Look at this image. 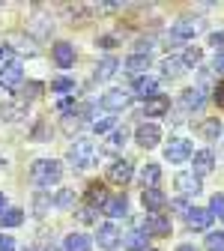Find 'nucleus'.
I'll list each match as a JSON object with an SVG mask.
<instances>
[{"mask_svg": "<svg viewBox=\"0 0 224 251\" xmlns=\"http://www.w3.org/2000/svg\"><path fill=\"white\" fill-rule=\"evenodd\" d=\"M215 102H218V105L224 108V81H221V84L215 87Z\"/></svg>", "mask_w": 224, "mask_h": 251, "instance_id": "nucleus-40", "label": "nucleus"}, {"mask_svg": "<svg viewBox=\"0 0 224 251\" xmlns=\"http://www.w3.org/2000/svg\"><path fill=\"white\" fill-rule=\"evenodd\" d=\"M203 90L200 87H191V90H185L182 96H179V105H182V111H200L203 108Z\"/></svg>", "mask_w": 224, "mask_h": 251, "instance_id": "nucleus-13", "label": "nucleus"}, {"mask_svg": "<svg viewBox=\"0 0 224 251\" xmlns=\"http://www.w3.org/2000/svg\"><path fill=\"white\" fill-rule=\"evenodd\" d=\"M21 78H24V69H21L18 60H9V63H3V66H0V87L15 90V87L21 84Z\"/></svg>", "mask_w": 224, "mask_h": 251, "instance_id": "nucleus-6", "label": "nucleus"}, {"mask_svg": "<svg viewBox=\"0 0 224 251\" xmlns=\"http://www.w3.org/2000/svg\"><path fill=\"white\" fill-rule=\"evenodd\" d=\"M125 138H129V135H125V129H117V132H111V138H108V152H114V150H120V147H125Z\"/></svg>", "mask_w": 224, "mask_h": 251, "instance_id": "nucleus-32", "label": "nucleus"}, {"mask_svg": "<svg viewBox=\"0 0 224 251\" xmlns=\"http://www.w3.org/2000/svg\"><path fill=\"white\" fill-rule=\"evenodd\" d=\"M114 126H117L114 117H102V120H93V132L96 135H111V132H117Z\"/></svg>", "mask_w": 224, "mask_h": 251, "instance_id": "nucleus-30", "label": "nucleus"}, {"mask_svg": "<svg viewBox=\"0 0 224 251\" xmlns=\"http://www.w3.org/2000/svg\"><path fill=\"white\" fill-rule=\"evenodd\" d=\"M168 111H171V99H168V96H152V99L144 102V114H147V117H162V114H168Z\"/></svg>", "mask_w": 224, "mask_h": 251, "instance_id": "nucleus-18", "label": "nucleus"}, {"mask_svg": "<svg viewBox=\"0 0 224 251\" xmlns=\"http://www.w3.org/2000/svg\"><path fill=\"white\" fill-rule=\"evenodd\" d=\"M182 60L188 63V69L198 66V63H200V48H185V51H182Z\"/></svg>", "mask_w": 224, "mask_h": 251, "instance_id": "nucleus-36", "label": "nucleus"}, {"mask_svg": "<svg viewBox=\"0 0 224 251\" xmlns=\"http://www.w3.org/2000/svg\"><path fill=\"white\" fill-rule=\"evenodd\" d=\"M147 245H149V236H147L144 230H132V233L123 236V248H125V251H144Z\"/></svg>", "mask_w": 224, "mask_h": 251, "instance_id": "nucleus-20", "label": "nucleus"}, {"mask_svg": "<svg viewBox=\"0 0 224 251\" xmlns=\"http://www.w3.org/2000/svg\"><path fill=\"white\" fill-rule=\"evenodd\" d=\"M30 176H33V182L39 188H51L60 182L63 176V165L57 159H36L33 165H30Z\"/></svg>", "mask_w": 224, "mask_h": 251, "instance_id": "nucleus-1", "label": "nucleus"}, {"mask_svg": "<svg viewBox=\"0 0 224 251\" xmlns=\"http://www.w3.org/2000/svg\"><path fill=\"white\" fill-rule=\"evenodd\" d=\"M188 69V63L182 60V54H176V57H168L165 63H162V72L168 75V78H176V75H182Z\"/></svg>", "mask_w": 224, "mask_h": 251, "instance_id": "nucleus-23", "label": "nucleus"}, {"mask_svg": "<svg viewBox=\"0 0 224 251\" xmlns=\"http://www.w3.org/2000/svg\"><path fill=\"white\" fill-rule=\"evenodd\" d=\"M165 159L174 162V165L191 159V141H185V138H171L168 147H165Z\"/></svg>", "mask_w": 224, "mask_h": 251, "instance_id": "nucleus-4", "label": "nucleus"}, {"mask_svg": "<svg viewBox=\"0 0 224 251\" xmlns=\"http://www.w3.org/2000/svg\"><path fill=\"white\" fill-rule=\"evenodd\" d=\"M212 168H215V152L212 150H198L195 152V174L206 176V174H212Z\"/></svg>", "mask_w": 224, "mask_h": 251, "instance_id": "nucleus-14", "label": "nucleus"}, {"mask_svg": "<svg viewBox=\"0 0 224 251\" xmlns=\"http://www.w3.org/2000/svg\"><path fill=\"white\" fill-rule=\"evenodd\" d=\"M6 212V195H0V215Z\"/></svg>", "mask_w": 224, "mask_h": 251, "instance_id": "nucleus-43", "label": "nucleus"}, {"mask_svg": "<svg viewBox=\"0 0 224 251\" xmlns=\"http://www.w3.org/2000/svg\"><path fill=\"white\" fill-rule=\"evenodd\" d=\"M138 230H144L147 236H168L171 233V222L165 215H147V218H141Z\"/></svg>", "mask_w": 224, "mask_h": 251, "instance_id": "nucleus-5", "label": "nucleus"}, {"mask_svg": "<svg viewBox=\"0 0 224 251\" xmlns=\"http://www.w3.org/2000/svg\"><path fill=\"white\" fill-rule=\"evenodd\" d=\"M24 222V212L21 209H6L3 215H0V225H3V227H18Z\"/></svg>", "mask_w": 224, "mask_h": 251, "instance_id": "nucleus-29", "label": "nucleus"}, {"mask_svg": "<svg viewBox=\"0 0 224 251\" xmlns=\"http://www.w3.org/2000/svg\"><path fill=\"white\" fill-rule=\"evenodd\" d=\"M72 87H75V78H57V81H51L54 93H69Z\"/></svg>", "mask_w": 224, "mask_h": 251, "instance_id": "nucleus-35", "label": "nucleus"}, {"mask_svg": "<svg viewBox=\"0 0 224 251\" xmlns=\"http://www.w3.org/2000/svg\"><path fill=\"white\" fill-rule=\"evenodd\" d=\"M63 129H66V132L78 129V117H66V120H63Z\"/></svg>", "mask_w": 224, "mask_h": 251, "instance_id": "nucleus-39", "label": "nucleus"}, {"mask_svg": "<svg viewBox=\"0 0 224 251\" xmlns=\"http://www.w3.org/2000/svg\"><path fill=\"white\" fill-rule=\"evenodd\" d=\"M149 63H152V54H147V51H135L129 60H125V72H132V75H147V69H149Z\"/></svg>", "mask_w": 224, "mask_h": 251, "instance_id": "nucleus-11", "label": "nucleus"}, {"mask_svg": "<svg viewBox=\"0 0 224 251\" xmlns=\"http://www.w3.org/2000/svg\"><path fill=\"white\" fill-rule=\"evenodd\" d=\"M24 114H27V105H24V102H9V105L0 108V117L9 120V123H18Z\"/></svg>", "mask_w": 224, "mask_h": 251, "instance_id": "nucleus-24", "label": "nucleus"}, {"mask_svg": "<svg viewBox=\"0 0 224 251\" xmlns=\"http://www.w3.org/2000/svg\"><path fill=\"white\" fill-rule=\"evenodd\" d=\"M209 42H212V45H224V30H218V33H212V36H209Z\"/></svg>", "mask_w": 224, "mask_h": 251, "instance_id": "nucleus-42", "label": "nucleus"}, {"mask_svg": "<svg viewBox=\"0 0 224 251\" xmlns=\"http://www.w3.org/2000/svg\"><path fill=\"white\" fill-rule=\"evenodd\" d=\"M108 192H105V185H99V182H93L90 188H87V201H90V206H105L108 203Z\"/></svg>", "mask_w": 224, "mask_h": 251, "instance_id": "nucleus-25", "label": "nucleus"}, {"mask_svg": "<svg viewBox=\"0 0 224 251\" xmlns=\"http://www.w3.org/2000/svg\"><path fill=\"white\" fill-rule=\"evenodd\" d=\"M221 144H224V135H221Z\"/></svg>", "mask_w": 224, "mask_h": 251, "instance_id": "nucleus-46", "label": "nucleus"}, {"mask_svg": "<svg viewBox=\"0 0 224 251\" xmlns=\"http://www.w3.org/2000/svg\"><path fill=\"white\" fill-rule=\"evenodd\" d=\"M209 212L218 218V222H224V195H215L212 203H209Z\"/></svg>", "mask_w": 224, "mask_h": 251, "instance_id": "nucleus-34", "label": "nucleus"}, {"mask_svg": "<svg viewBox=\"0 0 224 251\" xmlns=\"http://www.w3.org/2000/svg\"><path fill=\"white\" fill-rule=\"evenodd\" d=\"M129 102H132V93L123 90V87H114L102 96V108H108V111H123Z\"/></svg>", "mask_w": 224, "mask_h": 251, "instance_id": "nucleus-7", "label": "nucleus"}, {"mask_svg": "<svg viewBox=\"0 0 224 251\" xmlns=\"http://www.w3.org/2000/svg\"><path fill=\"white\" fill-rule=\"evenodd\" d=\"M200 135L209 138V141H215V138L224 135V126H221L218 120H203V123H200Z\"/></svg>", "mask_w": 224, "mask_h": 251, "instance_id": "nucleus-28", "label": "nucleus"}, {"mask_svg": "<svg viewBox=\"0 0 224 251\" xmlns=\"http://www.w3.org/2000/svg\"><path fill=\"white\" fill-rule=\"evenodd\" d=\"M69 165H75V168H93L96 165V159H99V150H96V144L93 141H87V138H81V141H75L72 147H69Z\"/></svg>", "mask_w": 224, "mask_h": 251, "instance_id": "nucleus-2", "label": "nucleus"}, {"mask_svg": "<svg viewBox=\"0 0 224 251\" xmlns=\"http://www.w3.org/2000/svg\"><path fill=\"white\" fill-rule=\"evenodd\" d=\"M141 201H144V206L155 215L158 209H165V203H168V198L158 192V188H144V195H141Z\"/></svg>", "mask_w": 224, "mask_h": 251, "instance_id": "nucleus-16", "label": "nucleus"}, {"mask_svg": "<svg viewBox=\"0 0 224 251\" xmlns=\"http://www.w3.org/2000/svg\"><path fill=\"white\" fill-rule=\"evenodd\" d=\"M0 251H15V242L9 236H0Z\"/></svg>", "mask_w": 224, "mask_h": 251, "instance_id": "nucleus-38", "label": "nucleus"}, {"mask_svg": "<svg viewBox=\"0 0 224 251\" xmlns=\"http://www.w3.org/2000/svg\"><path fill=\"white\" fill-rule=\"evenodd\" d=\"M185 222H188L191 230H206L209 222H212V212H209V209H188Z\"/></svg>", "mask_w": 224, "mask_h": 251, "instance_id": "nucleus-17", "label": "nucleus"}, {"mask_svg": "<svg viewBox=\"0 0 224 251\" xmlns=\"http://www.w3.org/2000/svg\"><path fill=\"white\" fill-rule=\"evenodd\" d=\"M90 236L87 233H69L63 239V251H90Z\"/></svg>", "mask_w": 224, "mask_h": 251, "instance_id": "nucleus-21", "label": "nucleus"}, {"mask_svg": "<svg viewBox=\"0 0 224 251\" xmlns=\"http://www.w3.org/2000/svg\"><path fill=\"white\" fill-rule=\"evenodd\" d=\"M78 222H84V225H93V222H96V212H93L90 206H84V209H78Z\"/></svg>", "mask_w": 224, "mask_h": 251, "instance_id": "nucleus-37", "label": "nucleus"}, {"mask_svg": "<svg viewBox=\"0 0 224 251\" xmlns=\"http://www.w3.org/2000/svg\"><path fill=\"white\" fill-rule=\"evenodd\" d=\"M135 141H138L144 150H149V147H155L158 141H162V129H158L155 123H144V126H138V132H135Z\"/></svg>", "mask_w": 224, "mask_h": 251, "instance_id": "nucleus-8", "label": "nucleus"}, {"mask_svg": "<svg viewBox=\"0 0 224 251\" xmlns=\"http://www.w3.org/2000/svg\"><path fill=\"white\" fill-rule=\"evenodd\" d=\"M102 212H105V215H111V218H120V215L129 212V201H125L123 195H111V198H108V203L102 206Z\"/></svg>", "mask_w": 224, "mask_h": 251, "instance_id": "nucleus-19", "label": "nucleus"}, {"mask_svg": "<svg viewBox=\"0 0 224 251\" xmlns=\"http://www.w3.org/2000/svg\"><path fill=\"white\" fill-rule=\"evenodd\" d=\"M206 248H209V251H224V230L209 233V236H206Z\"/></svg>", "mask_w": 224, "mask_h": 251, "instance_id": "nucleus-33", "label": "nucleus"}, {"mask_svg": "<svg viewBox=\"0 0 224 251\" xmlns=\"http://www.w3.org/2000/svg\"><path fill=\"white\" fill-rule=\"evenodd\" d=\"M96 242H99L105 251H117V248H123V239H120V233H117L114 225H102L99 233H96Z\"/></svg>", "mask_w": 224, "mask_h": 251, "instance_id": "nucleus-10", "label": "nucleus"}, {"mask_svg": "<svg viewBox=\"0 0 224 251\" xmlns=\"http://www.w3.org/2000/svg\"><path fill=\"white\" fill-rule=\"evenodd\" d=\"M0 57H9V45H0Z\"/></svg>", "mask_w": 224, "mask_h": 251, "instance_id": "nucleus-44", "label": "nucleus"}, {"mask_svg": "<svg viewBox=\"0 0 224 251\" xmlns=\"http://www.w3.org/2000/svg\"><path fill=\"white\" fill-rule=\"evenodd\" d=\"M155 90H158V78H152V75H144V78L135 81V93H138V96H144V99H152Z\"/></svg>", "mask_w": 224, "mask_h": 251, "instance_id": "nucleus-22", "label": "nucleus"}, {"mask_svg": "<svg viewBox=\"0 0 224 251\" xmlns=\"http://www.w3.org/2000/svg\"><path fill=\"white\" fill-rule=\"evenodd\" d=\"M203 27V21L200 18H191V15H185V18H179V21H174V33H171V42H179V39H191V36H198V30Z\"/></svg>", "mask_w": 224, "mask_h": 251, "instance_id": "nucleus-3", "label": "nucleus"}, {"mask_svg": "<svg viewBox=\"0 0 224 251\" xmlns=\"http://www.w3.org/2000/svg\"><path fill=\"white\" fill-rule=\"evenodd\" d=\"M117 69H120V60H117V57H105V60L99 63V66H96V78L105 81V78H111Z\"/></svg>", "mask_w": 224, "mask_h": 251, "instance_id": "nucleus-27", "label": "nucleus"}, {"mask_svg": "<svg viewBox=\"0 0 224 251\" xmlns=\"http://www.w3.org/2000/svg\"><path fill=\"white\" fill-rule=\"evenodd\" d=\"M158 176H162V168L158 165H144L141 168V182H144V188H155V182H158Z\"/></svg>", "mask_w": 224, "mask_h": 251, "instance_id": "nucleus-26", "label": "nucleus"}, {"mask_svg": "<svg viewBox=\"0 0 224 251\" xmlns=\"http://www.w3.org/2000/svg\"><path fill=\"white\" fill-rule=\"evenodd\" d=\"M54 63H57L60 69L75 66V48L69 42H54Z\"/></svg>", "mask_w": 224, "mask_h": 251, "instance_id": "nucleus-12", "label": "nucleus"}, {"mask_svg": "<svg viewBox=\"0 0 224 251\" xmlns=\"http://www.w3.org/2000/svg\"><path fill=\"white\" fill-rule=\"evenodd\" d=\"M54 203H57L60 209H69V206L75 203V192H72V188H60L57 198H54Z\"/></svg>", "mask_w": 224, "mask_h": 251, "instance_id": "nucleus-31", "label": "nucleus"}, {"mask_svg": "<svg viewBox=\"0 0 224 251\" xmlns=\"http://www.w3.org/2000/svg\"><path fill=\"white\" fill-rule=\"evenodd\" d=\"M176 251H198V248H195V245H179Z\"/></svg>", "mask_w": 224, "mask_h": 251, "instance_id": "nucleus-45", "label": "nucleus"}, {"mask_svg": "<svg viewBox=\"0 0 224 251\" xmlns=\"http://www.w3.org/2000/svg\"><path fill=\"white\" fill-rule=\"evenodd\" d=\"M132 171H135V168H132V162H125V159H123V162H114V165H111V171H108V179H111V182H117V185H125V182L132 179Z\"/></svg>", "mask_w": 224, "mask_h": 251, "instance_id": "nucleus-15", "label": "nucleus"}, {"mask_svg": "<svg viewBox=\"0 0 224 251\" xmlns=\"http://www.w3.org/2000/svg\"><path fill=\"white\" fill-rule=\"evenodd\" d=\"M174 185H176V192H182V195H188V198H195V195L200 192V176H198L195 171H188V174H176Z\"/></svg>", "mask_w": 224, "mask_h": 251, "instance_id": "nucleus-9", "label": "nucleus"}, {"mask_svg": "<svg viewBox=\"0 0 224 251\" xmlns=\"http://www.w3.org/2000/svg\"><path fill=\"white\" fill-rule=\"evenodd\" d=\"M215 69L224 75V51H218V54H215Z\"/></svg>", "mask_w": 224, "mask_h": 251, "instance_id": "nucleus-41", "label": "nucleus"}]
</instances>
